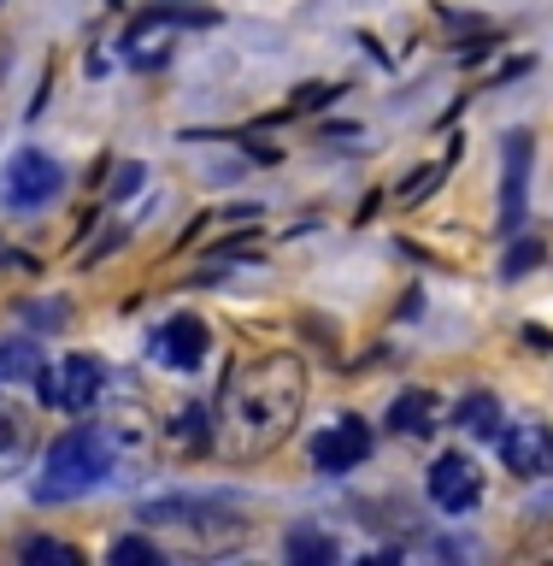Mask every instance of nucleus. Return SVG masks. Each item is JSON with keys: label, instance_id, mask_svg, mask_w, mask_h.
<instances>
[{"label": "nucleus", "instance_id": "obj_4", "mask_svg": "<svg viewBox=\"0 0 553 566\" xmlns=\"http://www.w3.org/2000/svg\"><path fill=\"white\" fill-rule=\"evenodd\" d=\"M100 384H106V366L95 360V354H71L65 366H42L35 371V389H42V401L47 407H65V413H88V401L100 396Z\"/></svg>", "mask_w": 553, "mask_h": 566}, {"label": "nucleus", "instance_id": "obj_6", "mask_svg": "<svg viewBox=\"0 0 553 566\" xmlns=\"http://www.w3.org/2000/svg\"><path fill=\"white\" fill-rule=\"evenodd\" d=\"M424 484H430V502L442 513H471L477 502H483V478H477V467L466 454H442Z\"/></svg>", "mask_w": 553, "mask_h": 566}, {"label": "nucleus", "instance_id": "obj_18", "mask_svg": "<svg viewBox=\"0 0 553 566\" xmlns=\"http://www.w3.org/2000/svg\"><path fill=\"white\" fill-rule=\"evenodd\" d=\"M106 555H113L118 566H136V560H141V566H159V560H166V548H159L153 537H136V531H130V537H118Z\"/></svg>", "mask_w": 553, "mask_h": 566}, {"label": "nucleus", "instance_id": "obj_7", "mask_svg": "<svg viewBox=\"0 0 553 566\" xmlns=\"http://www.w3.org/2000/svg\"><path fill=\"white\" fill-rule=\"evenodd\" d=\"M494 442H501V460L519 478H547L553 472V431L542 419H519L512 431H501Z\"/></svg>", "mask_w": 553, "mask_h": 566}, {"label": "nucleus", "instance_id": "obj_15", "mask_svg": "<svg viewBox=\"0 0 553 566\" xmlns=\"http://www.w3.org/2000/svg\"><path fill=\"white\" fill-rule=\"evenodd\" d=\"M454 424L459 431H471V437H501V401L489 396V389H477V396H466L459 401V413H454Z\"/></svg>", "mask_w": 553, "mask_h": 566}, {"label": "nucleus", "instance_id": "obj_2", "mask_svg": "<svg viewBox=\"0 0 553 566\" xmlns=\"http://www.w3.org/2000/svg\"><path fill=\"white\" fill-rule=\"evenodd\" d=\"M106 478H113V442L95 424H77V431L53 437L42 478H35V502H77V495L100 490Z\"/></svg>", "mask_w": 553, "mask_h": 566}, {"label": "nucleus", "instance_id": "obj_20", "mask_svg": "<svg viewBox=\"0 0 553 566\" xmlns=\"http://www.w3.org/2000/svg\"><path fill=\"white\" fill-rule=\"evenodd\" d=\"M536 260H542V242H536V237H519V248H507L501 272H507V277H519V272H530Z\"/></svg>", "mask_w": 553, "mask_h": 566}, {"label": "nucleus", "instance_id": "obj_16", "mask_svg": "<svg viewBox=\"0 0 553 566\" xmlns=\"http://www.w3.org/2000/svg\"><path fill=\"white\" fill-rule=\"evenodd\" d=\"M448 171H454V154H442V159H430V166H418L413 177H401L395 201H401V207H418V201H430V195H436V184H442Z\"/></svg>", "mask_w": 553, "mask_h": 566}, {"label": "nucleus", "instance_id": "obj_13", "mask_svg": "<svg viewBox=\"0 0 553 566\" xmlns=\"http://www.w3.org/2000/svg\"><path fill=\"white\" fill-rule=\"evenodd\" d=\"M389 424H395L401 437H430V431H436V396H424V389H406V396H395V407H389Z\"/></svg>", "mask_w": 553, "mask_h": 566}, {"label": "nucleus", "instance_id": "obj_19", "mask_svg": "<svg viewBox=\"0 0 553 566\" xmlns=\"http://www.w3.org/2000/svg\"><path fill=\"white\" fill-rule=\"evenodd\" d=\"M18 555H24V560H35V566H42V560H60V566H83V555H77V548H71V543H60V537H30L24 548H18Z\"/></svg>", "mask_w": 553, "mask_h": 566}, {"label": "nucleus", "instance_id": "obj_3", "mask_svg": "<svg viewBox=\"0 0 553 566\" xmlns=\"http://www.w3.org/2000/svg\"><path fill=\"white\" fill-rule=\"evenodd\" d=\"M60 189H65V171L42 148H18L7 159V177H0V201L12 212H42L47 201H60Z\"/></svg>", "mask_w": 553, "mask_h": 566}, {"label": "nucleus", "instance_id": "obj_8", "mask_svg": "<svg viewBox=\"0 0 553 566\" xmlns=\"http://www.w3.org/2000/svg\"><path fill=\"white\" fill-rule=\"evenodd\" d=\"M530 159H536V148H530V130L507 136V177H501V230L512 237V230L524 224V195H530Z\"/></svg>", "mask_w": 553, "mask_h": 566}, {"label": "nucleus", "instance_id": "obj_11", "mask_svg": "<svg viewBox=\"0 0 553 566\" xmlns=\"http://www.w3.org/2000/svg\"><path fill=\"white\" fill-rule=\"evenodd\" d=\"M224 502H212V495H159V502H141V520L148 525H201Z\"/></svg>", "mask_w": 553, "mask_h": 566}, {"label": "nucleus", "instance_id": "obj_10", "mask_svg": "<svg viewBox=\"0 0 553 566\" xmlns=\"http://www.w3.org/2000/svg\"><path fill=\"white\" fill-rule=\"evenodd\" d=\"M153 348H159V360L166 366H201V354H206V325L201 318H166L153 336Z\"/></svg>", "mask_w": 553, "mask_h": 566}, {"label": "nucleus", "instance_id": "obj_9", "mask_svg": "<svg viewBox=\"0 0 553 566\" xmlns=\"http://www.w3.org/2000/svg\"><path fill=\"white\" fill-rule=\"evenodd\" d=\"M171 42H177V12L153 7V12H141L136 24H130V35H124V53H130L136 65H159V60L171 53Z\"/></svg>", "mask_w": 553, "mask_h": 566}, {"label": "nucleus", "instance_id": "obj_5", "mask_svg": "<svg viewBox=\"0 0 553 566\" xmlns=\"http://www.w3.org/2000/svg\"><path fill=\"white\" fill-rule=\"evenodd\" d=\"M371 454V424L365 419H336V424H325V437L312 442V467L318 472H330V478H342V472H353L360 460Z\"/></svg>", "mask_w": 553, "mask_h": 566}, {"label": "nucleus", "instance_id": "obj_12", "mask_svg": "<svg viewBox=\"0 0 553 566\" xmlns=\"http://www.w3.org/2000/svg\"><path fill=\"white\" fill-rule=\"evenodd\" d=\"M283 555H289L295 566H330V560H342V543H336L330 531L295 525L289 537H283Z\"/></svg>", "mask_w": 553, "mask_h": 566}, {"label": "nucleus", "instance_id": "obj_14", "mask_svg": "<svg viewBox=\"0 0 553 566\" xmlns=\"http://www.w3.org/2000/svg\"><path fill=\"white\" fill-rule=\"evenodd\" d=\"M212 413H206V407L201 401H189V407H177V413H171V449L177 454H201L206 449V442H212V424H206Z\"/></svg>", "mask_w": 553, "mask_h": 566}, {"label": "nucleus", "instance_id": "obj_17", "mask_svg": "<svg viewBox=\"0 0 553 566\" xmlns=\"http://www.w3.org/2000/svg\"><path fill=\"white\" fill-rule=\"evenodd\" d=\"M42 371V348L30 343V336H12V343H0V378H30Z\"/></svg>", "mask_w": 553, "mask_h": 566}, {"label": "nucleus", "instance_id": "obj_1", "mask_svg": "<svg viewBox=\"0 0 553 566\" xmlns=\"http://www.w3.org/2000/svg\"><path fill=\"white\" fill-rule=\"evenodd\" d=\"M300 407H307V360L289 348L259 354L224 384L212 442L230 460H259L300 424Z\"/></svg>", "mask_w": 553, "mask_h": 566}]
</instances>
